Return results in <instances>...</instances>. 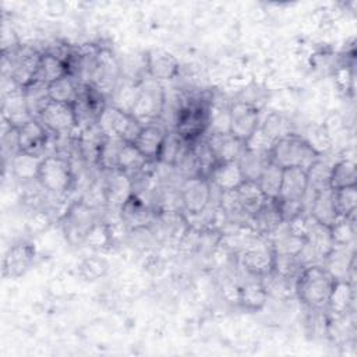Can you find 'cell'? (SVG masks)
I'll return each mask as SVG.
<instances>
[{"label":"cell","instance_id":"obj_29","mask_svg":"<svg viewBox=\"0 0 357 357\" xmlns=\"http://www.w3.org/2000/svg\"><path fill=\"white\" fill-rule=\"evenodd\" d=\"M354 300L353 284L349 280H336L326 310L333 315H346Z\"/></svg>","mask_w":357,"mask_h":357},{"label":"cell","instance_id":"obj_38","mask_svg":"<svg viewBox=\"0 0 357 357\" xmlns=\"http://www.w3.org/2000/svg\"><path fill=\"white\" fill-rule=\"evenodd\" d=\"M259 128L273 142L293 132L291 121L279 113H271L265 119V121L262 124H259Z\"/></svg>","mask_w":357,"mask_h":357},{"label":"cell","instance_id":"obj_47","mask_svg":"<svg viewBox=\"0 0 357 357\" xmlns=\"http://www.w3.org/2000/svg\"><path fill=\"white\" fill-rule=\"evenodd\" d=\"M81 275L86 280H96L100 276H103L107 271V265L103 259L99 258H86L81 264Z\"/></svg>","mask_w":357,"mask_h":357},{"label":"cell","instance_id":"obj_46","mask_svg":"<svg viewBox=\"0 0 357 357\" xmlns=\"http://www.w3.org/2000/svg\"><path fill=\"white\" fill-rule=\"evenodd\" d=\"M303 138L319 156L331 146V134L325 127H311Z\"/></svg>","mask_w":357,"mask_h":357},{"label":"cell","instance_id":"obj_13","mask_svg":"<svg viewBox=\"0 0 357 357\" xmlns=\"http://www.w3.org/2000/svg\"><path fill=\"white\" fill-rule=\"evenodd\" d=\"M145 70L153 81H169L178 75V61L176 57L160 49H155L145 56Z\"/></svg>","mask_w":357,"mask_h":357},{"label":"cell","instance_id":"obj_21","mask_svg":"<svg viewBox=\"0 0 357 357\" xmlns=\"http://www.w3.org/2000/svg\"><path fill=\"white\" fill-rule=\"evenodd\" d=\"M206 142L218 162L237 160L244 151V142L227 132H211Z\"/></svg>","mask_w":357,"mask_h":357},{"label":"cell","instance_id":"obj_43","mask_svg":"<svg viewBox=\"0 0 357 357\" xmlns=\"http://www.w3.org/2000/svg\"><path fill=\"white\" fill-rule=\"evenodd\" d=\"M190 142H185L183 141L174 131L172 132H167L166 134V138H165V142H163V146H162V151L159 153V162H163L166 165H170V166H174L177 158L181 155V152L185 149V146L188 145Z\"/></svg>","mask_w":357,"mask_h":357},{"label":"cell","instance_id":"obj_1","mask_svg":"<svg viewBox=\"0 0 357 357\" xmlns=\"http://www.w3.org/2000/svg\"><path fill=\"white\" fill-rule=\"evenodd\" d=\"M335 282L324 266L308 265L296 279V296L310 310H326Z\"/></svg>","mask_w":357,"mask_h":357},{"label":"cell","instance_id":"obj_3","mask_svg":"<svg viewBox=\"0 0 357 357\" xmlns=\"http://www.w3.org/2000/svg\"><path fill=\"white\" fill-rule=\"evenodd\" d=\"M209 126V107L202 100H187L176 112L174 132L185 142L199 139Z\"/></svg>","mask_w":357,"mask_h":357},{"label":"cell","instance_id":"obj_39","mask_svg":"<svg viewBox=\"0 0 357 357\" xmlns=\"http://www.w3.org/2000/svg\"><path fill=\"white\" fill-rule=\"evenodd\" d=\"M124 144L126 142L120 138H107L106 137L100 146V151H99L98 165L109 172L116 170L117 169V158H119V153Z\"/></svg>","mask_w":357,"mask_h":357},{"label":"cell","instance_id":"obj_7","mask_svg":"<svg viewBox=\"0 0 357 357\" xmlns=\"http://www.w3.org/2000/svg\"><path fill=\"white\" fill-rule=\"evenodd\" d=\"M166 96L158 81H149L139 88V93L131 107V116L142 126L155 124L163 113Z\"/></svg>","mask_w":357,"mask_h":357},{"label":"cell","instance_id":"obj_44","mask_svg":"<svg viewBox=\"0 0 357 357\" xmlns=\"http://www.w3.org/2000/svg\"><path fill=\"white\" fill-rule=\"evenodd\" d=\"M354 213L347 218H340L332 227L331 234L335 247H347L354 238Z\"/></svg>","mask_w":357,"mask_h":357},{"label":"cell","instance_id":"obj_14","mask_svg":"<svg viewBox=\"0 0 357 357\" xmlns=\"http://www.w3.org/2000/svg\"><path fill=\"white\" fill-rule=\"evenodd\" d=\"M35 248L25 241L17 243L8 248L3 261V275L7 278H18L24 275L32 265Z\"/></svg>","mask_w":357,"mask_h":357},{"label":"cell","instance_id":"obj_32","mask_svg":"<svg viewBox=\"0 0 357 357\" xmlns=\"http://www.w3.org/2000/svg\"><path fill=\"white\" fill-rule=\"evenodd\" d=\"M151 163L135 146L134 144L126 142L117 158V169L121 173H126L131 177V174H137L144 170V167Z\"/></svg>","mask_w":357,"mask_h":357},{"label":"cell","instance_id":"obj_2","mask_svg":"<svg viewBox=\"0 0 357 357\" xmlns=\"http://www.w3.org/2000/svg\"><path fill=\"white\" fill-rule=\"evenodd\" d=\"M319 158L307 141L294 132L275 141L269 152V159L276 166L282 169L301 167L305 172Z\"/></svg>","mask_w":357,"mask_h":357},{"label":"cell","instance_id":"obj_16","mask_svg":"<svg viewBox=\"0 0 357 357\" xmlns=\"http://www.w3.org/2000/svg\"><path fill=\"white\" fill-rule=\"evenodd\" d=\"M208 180L212 188L219 190L220 192H225V191L237 190L245 181V177L240 169L238 162L231 160V162H218L212 169Z\"/></svg>","mask_w":357,"mask_h":357},{"label":"cell","instance_id":"obj_37","mask_svg":"<svg viewBox=\"0 0 357 357\" xmlns=\"http://www.w3.org/2000/svg\"><path fill=\"white\" fill-rule=\"evenodd\" d=\"M283 169L276 166L275 163L269 162L266 167L262 170L261 176L257 178V184L259 185L261 191L266 198H278L280 183H282Z\"/></svg>","mask_w":357,"mask_h":357},{"label":"cell","instance_id":"obj_33","mask_svg":"<svg viewBox=\"0 0 357 357\" xmlns=\"http://www.w3.org/2000/svg\"><path fill=\"white\" fill-rule=\"evenodd\" d=\"M268 296H272L275 298H289L293 294H296V280H291L275 269L269 273L259 278Z\"/></svg>","mask_w":357,"mask_h":357},{"label":"cell","instance_id":"obj_22","mask_svg":"<svg viewBox=\"0 0 357 357\" xmlns=\"http://www.w3.org/2000/svg\"><path fill=\"white\" fill-rule=\"evenodd\" d=\"M166 134L167 132L156 123L148 124L141 128L138 137L132 144L149 162H155L159 159V153L162 151Z\"/></svg>","mask_w":357,"mask_h":357},{"label":"cell","instance_id":"obj_35","mask_svg":"<svg viewBox=\"0 0 357 357\" xmlns=\"http://www.w3.org/2000/svg\"><path fill=\"white\" fill-rule=\"evenodd\" d=\"M24 89V96L25 102L28 106V110L33 119H38L43 107L50 102L49 92H47V85L42 82H31L26 85Z\"/></svg>","mask_w":357,"mask_h":357},{"label":"cell","instance_id":"obj_31","mask_svg":"<svg viewBox=\"0 0 357 357\" xmlns=\"http://www.w3.org/2000/svg\"><path fill=\"white\" fill-rule=\"evenodd\" d=\"M237 162L240 165V169L245 180L257 181V178L261 176L262 170L266 167L271 159H269V153L251 151V149H247L244 145V151L241 152Z\"/></svg>","mask_w":357,"mask_h":357},{"label":"cell","instance_id":"obj_25","mask_svg":"<svg viewBox=\"0 0 357 357\" xmlns=\"http://www.w3.org/2000/svg\"><path fill=\"white\" fill-rule=\"evenodd\" d=\"M308 215L328 227H332L340 219L333 202V192L331 188L314 192Z\"/></svg>","mask_w":357,"mask_h":357},{"label":"cell","instance_id":"obj_5","mask_svg":"<svg viewBox=\"0 0 357 357\" xmlns=\"http://www.w3.org/2000/svg\"><path fill=\"white\" fill-rule=\"evenodd\" d=\"M102 134L107 138H120L124 142L132 144L144 127L135 120L131 113L109 105L100 113L96 121Z\"/></svg>","mask_w":357,"mask_h":357},{"label":"cell","instance_id":"obj_24","mask_svg":"<svg viewBox=\"0 0 357 357\" xmlns=\"http://www.w3.org/2000/svg\"><path fill=\"white\" fill-rule=\"evenodd\" d=\"M103 188L106 204L117 208H121L123 204L134 194L131 177L119 170L110 172V177Z\"/></svg>","mask_w":357,"mask_h":357},{"label":"cell","instance_id":"obj_36","mask_svg":"<svg viewBox=\"0 0 357 357\" xmlns=\"http://www.w3.org/2000/svg\"><path fill=\"white\" fill-rule=\"evenodd\" d=\"M331 169L332 166L324 162L321 158L315 160L308 169H307V181H308V190L311 192H319L324 190L331 188Z\"/></svg>","mask_w":357,"mask_h":357},{"label":"cell","instance_id":"obj_26","mask_svg":"<svg viewBox=\"0 0 357 357\" xmlns=\"http://www.w3.org/2000/svg\"><path fill=\"white\" fill-rule=\"evenodd\" d=\"M67 74H70L68 64L61 57H59L57 54H54L52 52H47V53L40 54L38 71H36V75H35L33 81L49 85V84L54 82L56 79H59V78H61Z\"/></svg>","mask_w":357,"mask_h":357},{"label":"cell","instance_id":"obj_19","mask_svg":"<svg viewBox=\"0 0 357 357\" xmlns=\"http://www.w3.org/2000/svg\"><path fill=\"white\" fill-rule=\"evenodd\" d=\"M308 191L307 173L301 167L283 169L278 199L303 202Z\"/></svg>","mask_w":357,"mask_h":357},{"label":"cell","instance_id":"obj_40","mask_svg":"<svg viewBox=\"0 0 357 357\" xmlns=\"http://www.w3.org/2000/svg\"><path fill=\"white\" fill-rule=\"evenodd\" d=\"M191 148H192V152H194V156H195V160H197V165H198L199 176L208 178L212 169L218 163V160L213 156L206 139L199 138V139L194 141L191 144Z\"/></svg>","mask_w":357,"mask_h":357},{"label":"cell","instance_id":"obj_42","mask_svg":"<svg viewBox=\"0 0 357 357\" xmlns=\"http://www.w3.org/2000/svg\"><path fill=\"white\" fill-rule=\"evenodd\" d=\"M42 159L43 158H38L35 155L18 152L11 159V167L20 178H36L38 167H39Z\"/></svg>","mask_w":357,"mask_h":357},{"label":"cell","instance_id":"obj_18","mask_svg":"<svg viewBox=\"0 0 357 357\" xmlns=\"http://www.w3.org/2000/svg\"><path fill=\"white\" fill-rule=\"evenodd\" d=\"M33 117L31 116L22 88H14L6 92L3 98V120H6L11 127L20 128Z\"/></svg>","mask_w":357,"mask_h":357},{"label":"cell","instance_id":"obj_30","mask_svg":"<svg viewBox=\"0 0 357 357\" xmlns=\"http://www.w3.org/2000/svg\"><path fill=\"white\" fill-rule=\"evenodd\" d=\"M236 194L238 197V201L241 204V208L247 213L248 218H251L259 211V208L266 201V197L261 191L259 185L254 180H245L237 190Z\"/></svg>","mask_w":357,"mask_h":357},{"label":"cell","instance_id":"obj_12","mask_svg":"<svg viewBox=\"0 0 357 357\" xmlns=\"http://www.w3.org/2000/svg\"><path fill=\"white\" fill-rule=\"evenodd\" d=\"M180 201L188 215L202 212L212 202V185L208 178L188 177L180 188Z\"/></svg>","mask_w":357,"mask_h":357},{"label":"cell","instance_id":"obj_6","mask_svg":"<svg viewBox=\"0 0 357 357\" xmlns=\"http://www.w3.org/2000/svg\"><path fill=\"white\" fill-rule=\"evenodd\" d=\"M276 251L269 237L257 234L251 241L241 250V265L243 268L255 278H261L275 266Z\"/></svg>","mask_w":357,"mask_h":357},{"label":"cell","instance_id":"obj_17","mask_svg":"<svg viewBox=\"0 0 357 357\" xmlns=\"http://www.w3.org/2000/svg\"><path fill=\"white\" fill-rule=\"evenodd\" d=\"M305 244L312 251L317 261H324V258L335 248L331 227L319 223L311 215H307Z\"/></svg>","mask_w":357,"mask_h":357},{"label":"cell","instance_id":"obj_45","mask_svg":"<svg viewBox=\"0 0 357 357\" xmlns=\"http://www.w3.org/2000/svg\"><path fill=\"white\" fill-rule=\"evenodd\" d=\"M85 244L93 248H106L113 243V233L107 223L96 222L85 237Z\"/></svg>","mask_w":357,"mask_h":357},{"label":"cell","instance_id":"obj_15","mask_svg":"<svg viewBox=\"0 0 357 357\" xmlns=\"http://www.w3.org/2000/svg\"><path fill=\"white\" fill-rule=\"evenodd\" d=\"M18 132V148L20 152L40 156V152L45 149L47 142L49 131L46 127L36 119L29 120L20 128Z\"/></svg>","mask_w":357,"mask_h":357},{"label":"cell","instance_id":"obj_41","mask_svg":"<svg viewBox=\"0 0 357 357\" xmlns=\"http://www.w3.org/2000/svg\"><path fill=\"white\" fill-rule=\"evenodd\" d=\"M333 192V202L340 218H347L356 213L357 205V188L354 187H344L332 190Z\"/></svg>","mask_w":357,"mask_h":357},{"label":"cell","instance_id":"obj_28","mask_svg":"<svg viewBox=\"0 0 357 357\" xmlns=\"http://www.w3.org/2000/svg\"><path fill=\"white\" fill-rule=\"evenodd\" d=\"M81 85L82 84L75 77H73L71 74H67L47 85L49 98H50V100L67 103V105L73 106L75 99L78 98Z\"/></svg>","mask_w":357,"mask_h":357},{"label":"cell","instance_id":"obj_34","mask_svg":"<svg viewBox=\"0 0 357 357\" xmlns=\"http://www.w3.org/2000/svg\"><path fill=\"white\" fill-rule=\"evenodd\" d=\"M331 190L354 187L357 184L356 163L350 159L336 162L331 169Z\"/></svg>","mask_w":357,"mask_h":357},{"label":"cell","instance_id":"obj_23","mask_svg":"<svg viewBox=\"0 0 357 357\" xmlns=\"http://www.w3.org/2000/svg\"><path fill=\"white\" fill-rule=\"evenodd\" d=\"M283 218L280 213L278 198H266L259 211L252 216L251 227L262 236H271L283 225Z\"/></svg>","mask_w":357,"mask_h":357},{"label":"cell","instance_id":"obj_20","mask_svg":"<svg viewBox=\"0 0 357 357\" xmlns=\"http://www.w3.org/2000/svg\"><path fill=\"white\" fill-rule=\"evenodd\" d=\"M121 222L132 230L146 227L153 220L152 209L135 192L120 208Z\"/></svg>","mask_w":357,"mask_h":357},{"label":"cell","instance_id":"obj_8","mask_svg":"<svg viewBox=\"0 0 357 357\" xmlns=\"http://www.w3.org/2000/svg\"><path fill=\"white\" fill-rule=\"evenodd\" d=\"M96 222L93 206L88 205L85 201H79L73 204L63 216L64 234L70 243L81 244L85 241L89 229Z\"/></svg>","mask_w":357,"mask_h":357},{"label":"cell","instance_id":"obj_27","mask_svg":"<svg viewBox=\"0 0 357 357\" xmlns=\"http://www.w3.org/2000/svg\"><path fill=\"white\" fill-rule=\"evenodd\" d=\"M268 297L269 296L261 279L258 278V280L245 282L243 286L238 287L237 303L248 311H258L266 304Z\"/></svg>","mask_w":357,"mask_h":357},{"label":"cell","instance_id":"obj_11","mask_svg":"<svg viewBox=\"0 0 357 357\" xmlns=\"http://www.w3.org/2000/svg\"><path fill=\"white\" fill-rule=\"evenodd\" d=\"M259 127V107L237 100L229 106V132L236 138L245 141Z\"/></svg>","mask_w":357,"mask_h":357},{"label":"cell","instance_id":"obj_10","mask_svg":"<svg viewBox=\"0 0 357 357\" xmlns=\"http://www.w3.org/2000/svg\"><path fill=\"white\" fill-rule=\"evenodd\" d=\"M36 120H39L49 132L57 135H70L75 130H78L74 109L71 105L67 103L50 100L43 107Z\"/></svg>","mask_w":357,"mask_h":357},{"label":"cell","instance_id":"obj_9","mask_svg":"<svg viewBox=\"0 0 357 357\" xmlns=\"http://www.w3.org/2000/svg\"><path fill=\"white\" fill-rule=\"evenodd\" d=\"M107 105L105 103V95L89 84H82L78 98L75 99L73 109L75 113L78 130L96 124L100 113Z\"/></svg>","mask_w":357,"mask_h":357},{"label":"cell","instance_id":"obj_4","mask_svg":"<svg viewBox=\"0 0 357 357\" xmlns=\"http://www.w3.org/2000/svg\"><path fill=\"white\" fill-rule=\"evenodd\" d=\"M74 174L70 162L60 155L45 156L38 167L36 181L47 192L61 195L73 184Z\"/></svg>","mask_w":357,"mask_h":357}]
</instances>
